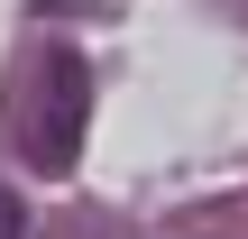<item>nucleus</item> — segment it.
I'll return each mask as SVG.
<instances>
[{
  "label": "nucleus",
  "mask_w": 248,
  "mask_h": 239,
  "mask_svg": "<svg viewBox=\"0 0 248 239\" xmlns=\"http://www.w3.org/2000/svg\"><path fill=\"white\" fill-rule=\"evenodd\" d=\"M83 120H92V64H83L74 46H46V55L28 64L18 111H9L18 157H28L37 175H74V157H83Z\"/></svg>",
  "instance_id": "f257e3e1"
},
{
  "label": "nucleus",
  "mask_w": 248,
  "mask_h": 239,
  "mask_svg": "<svg viewBox=\"0 0 248 239\" xmlns=\"http://www.w3.org/2000/svg\"><path fill=\"white\" fill-rule=\"evenodd\" d=\"M0 239H28V203L18 193H0Z\"/></svg>",
  "instance_id": "f03ea898"
}]
</instances>
